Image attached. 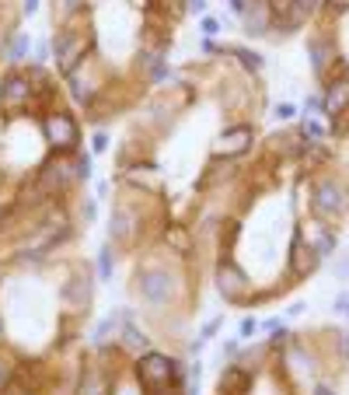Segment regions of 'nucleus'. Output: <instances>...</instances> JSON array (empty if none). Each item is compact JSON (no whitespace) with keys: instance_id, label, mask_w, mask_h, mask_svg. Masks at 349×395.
I'll use <instances>...</instances> for the list:
<instances>
[{"instance_id":"1","label":"nucleus","mask_w":349,"mask_h":395,"mask_svg":"<svg viewBox=\"0 0 349 395\" xmlns=\"http://www.w3.org/2000/svg\"><path fill=\"white\" fill-rule=\"evenodd\" d=\"M42 133H46L49 147H53V151H60V154L74 151V147H77V140H81V130H77L74 116H67V112H49V116L42 119Z\"/></svg>"},{"instance_id":"2","label":"nucleus","mask_w":349,"mask_h":395,"mask_svg":"<svg viewBox=\"0 0 349 395\" xmlns=\"http://www.w3.org/2000/svg\"><path fill=\"white\" fill-rule=\"evenodd\" d=\"M137 378H140V385L154 395V392H161V388L175 378V360H168V357H161V353H147V357H140V364H137Z\"/></svg>"},{"instance_id":"3","label":"nucleus","mask_w":349,"mask_h":395,"mask_svg":"<svg viewBox=\"0 0 349 395\" xmlns=\"http://www.w3.org/2000/svg\"><path fill=\"white\" fill-rule=\"evenodd\" d=\"M311 210H314L318 217H335V214H342V210H346V189H342L339 182H321V186L314 189V196H311Z\"/></svg>"},{"instance_id":"4","label":"nucleus","mask_w":349,"mask_h":395,"mask_svg":"<svg viewBox=\"0 0 349 395\" xmlns=\"http://www.w3.org/2000/svg\"><path fill=\"white\" fill-rule=\"evenodd\" d=\"M318 252L304 241V231H297L293 234V245H290V273L293 276H311L314 269H318Z\"/></svg>"},{"instance_id":"5","label":"nucleus","mask_w":349,"mask_h":395,"mask_svg":"<svg viewBox=\"0 0 349 395\" xmlns=\"http://www.w3.org/2000/svg\"><path fill=\"white\" fill-rule=\"evenodd\" d=\"M248 144H251V130H248V126H234V130H227V133L213 144V154L234 158V154L248 151Z\"/></svg>"},{"instance_id":"6","label":"nucleus","mask_w":349,"mask_h":395,"mask_svg":"<svg viewBox=\"0 0 349 395\" xmlns=\"http://www.w3.org/2000/svg\"><path fill=\"white\" fill-rule=\"evenodd\" d=\"M245 287H248L245 273H238V269H234L231 262H224V266H220V290H224V297L238 301V297L245 294Z\"/></svg>"},{"instance_id":"7","label":"nucleus","mask_w":349,"mask_h":395,"mask_svg":"<svg viewBox=\"0 0 349 395\" xmlns=\"http://www.w3.org/2000/svg\"><path fill=\"white\" fill-rule=\"evenodd\" d=\"M140 290H144L147 301H164L168 290H171V283H168L164 273H144V276H140Z\"/></svg>"},{"instance_id":"8","label":"nucleus","mask_w":349,"mask_h":395,"mask_svg":"<svg viewBox=\"0 0 349 395\" xmlns=\"http://www.w3.org/2000/svg\"><path fill=\"white\" fill-rule=\"evenodd\" d=\"M311 231H314V238H307V245H311L318 255H328V252L335 248V234L328 231V224H311Z\"/></svg>"},{"instance_id":"9","label":"nucleus","mask_w":349,"mask_h":395,"mask_svg":"<svg viewBox=\"0 0 349 395\" xmlns=\"http://www.w3.org/2000/svg\"><path fill=\"white\" fill-rule=\"evenodd\" d=\"M311 64H314V74L318 77H325V64H328V57H332V50H328V43H311Z\"/></svg>"},{"instance_id":"10","label":"nucleus","mask_w":349,"mask_h":395,"mask_svg":"<svg viewBox=\"0 0 349 395\" xmlns=\"http://www.w3.org/2000/svg\"><path fill=\"white\" fill-rule=\"evenodd\" d=\"M25 95H29V84H25L22 77H11V81H8V91H4V102H8V105H18Z\"/></svg>"},{"instance_id":"11","label":"nucleus","mask_w":349,"mask_h":395,"mask_svg":"<svg viewBox=\"0 0 349 395\" xmlns=\"http://www.w3.org/2000/svg\"><path fill=\"white\" fill-rule=\"evenodd\" d=\"M332 119H335V123H332V130H335L339 137H346V133H349V105H346V109H339Z\"/></svg>"},{"instance_id":"12","label":"nucleus","mask_w":349,"mask_h":395,"mask_svg":"<svg viewBox=\"0 0 349 395\" xmlns=\"http://www.w3.org/2000/svg\"><path fill=\"white\" fill-rule=\"evenodd\" d=\"M304 137H311V144H318V140L325 137V126H321L318 119H307V123H304Z\"/></svg>"},{"instance_id":"13","label":"nucleus","mask_w":349,"mask_h":395,"mask_svg":"<svg viewBox=\"0 0 349 395\" xmlns=\"http://www.w3.org/2000/svg\"><path fill=\"white\" fill-rule=\"evenodd\" d=\"M84 388H88V392H84V395H105V392H102V388H105V381H102V378H98V374H91V378H88V385H84Z\"/></svg>"},{"instance_id":"14","label":"nucleus","mask_w":349,"mask_h":395,"mask_svg":"<svg viewBox=\"0 0 349 395\" xmlns=\"http://www.w3.org/2000/svg\"><path fill=\"white\" fill-rule=\"evenodd\" d=\"M238 57H241V64H245V67H251V70H258V67H262V60H258L255 53H245V50H241Z\"/></svg>"},{"instance_id":"15","label":"nucleus","mask_w":349,"mask_h":395,"mask_svg":"<svg viewBox=\"0 0 349 395\" xmlns=\"http://www.w3.org/2000/svg\"><path fill=\"white\" fill-rule=\"evenodd\" d=\"M293 116H297V109H293V105H286V102L276 109V119H293Z\"/></svg>"},{"instance_id":"16","label":"nucleus","mask_w":349,"mask_h":395,"mask_svg":"<svg viewBox=\"0 0 349 395\" xmlns=\"http://www.w3.org/2000/svg\"><path fill=\"white\" fill-rule=\"evenodd\" d=\"M217 32H220V25L213 18H203V36H217Z\"/></svg>"},{"instance_id":"17","label":"nucleus","mask_w":349,"mask_h":395,"mask_svg":"<svg viewBox=\"0 0 349 395\" xmlns=\"http://www.w3.org/2000/svg\"><path fill=\"white\" fill-rule=\"evenodd\" d=\"M168 238H171V241H175V245L185 252V231H168Z\"/></svg>"},{"instance_id":"18","label":"nucleus","mask_w":349,"mask_h":395,"mask_svg":"<svg viewBox=\"0 0 349 395\" xmlns=\"http://www.w3.org/2000/svg\"><path fill=\"white\" fill-rule=\"evenodd\" d=\"M98 266H102V276H109V269H112V259H109V252H102Z\"/></svg>"},{"instance_id":"19","label":"nucleus","mask_w":349,"mask_h":395,"mask_svg":"<svg viewBox=\"0 0 349 395\" xmlns=\"http://www.w3.org/2000/svg\"><path fill=\"white\" fill-rule=\"evenodd\" d=\"M25 50H29V39H18V46H15V60H22Z\"/></svg>"},{"instance_id":"20","label":"nucleus","mask_w":349,"mask_h":395,"mask_svg":"<svg viewBox=\"0 0 349 395\" xmlns=\"http://www.w3.org/2000/svg\"><path fill=\"white\" fill-rule=\"evenodd\" d=\"M251 332H255V318H245L241 322V336H251Z\"/></svg>"},{"instance_id":"21","label":"nucleus","mask_w":349,"mask_h":395,"mask_svg":"<svg viewBox=\"0 0 349 395\" xmlns=\"http://www.w3.org/2000/svg\"><path fill=\"white\" fill-rule=\"evenodd\" d=\"M8 374H11V367H8L4 360H0V388H4V385H8Z\"/></svg>"},{"instance_id":"22","label":"nucleus","mask_w":349,"mask_h":395,"mask_svg":"<svg viewBox=\"0 0 349 395\" xmlns=\"http://www.w3.org/2000/svg\"><path fill=\"white\" fill-rule=\"evenodd\" d=\"M189 8H192L196 15H203V11H206V0H189Z\"/></svg>"},{"instance_id":"23","label":"nucleus","mask_w":349,"mask_h":395,"mask_svg":"<svg viewBox=\"0 0 349 395\" xmlns=\"http://www.w3.org/2000/svg\"><path fill=\"white\" fill-rule=\"evenodd\" d=\"M332 4H339V8H349V0H332Z\"/></svg>"},{"instance_id":"24","label":"nucleus","mask_w":349,"mask_h":395,"mask_svg":"<svg viewBox=\"0 0 349 395\" xmlns=\"http://www.w3.org/2000/svg\"><path fill=\"white\" fill-rule=\"evenodd\" d=\"M314 395H332V392H328V388H318V392H314Z\"/></svg>"},{"instance_id":"25","label":"nucleus","mask_w":349,"mask_h":395,"mask_svg":"<svg viewBox=\"0 0 349 395\" xmlns=\"http://www.w3.org/2000/svg\"><path fill=\"white\" fill-rule=\"evenodd\" d=\"M0 395H4V392H0Z\"/></svg>"}]
</instances>
